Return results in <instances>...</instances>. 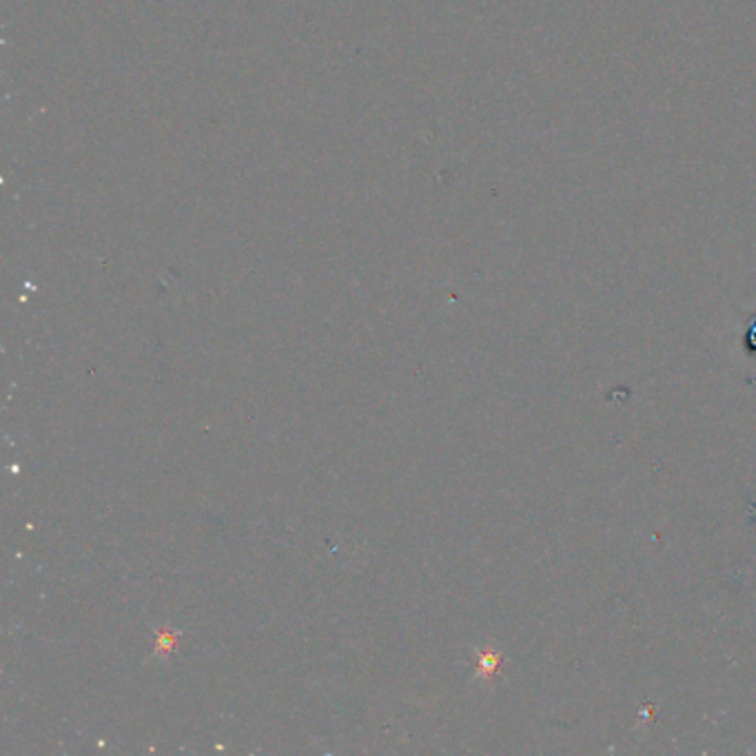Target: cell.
Listing matches in <instances>:
<instances>
[{
  "mask_svg": "<svg viewBox=\"0 0 756 756\" xmlns=\"http://www.w3.org/2000/svg\"><path fill=\"white\" fill-rule=\"evenodd\" d=\"M176 641H178V634L176 632H171V630H158V644H156V652L158 654H169L171 650H173V646H176Z\"/></svg>",
  "mask_w": 756,
  "mask_h": 756,
  "instance_id": "cell-2",
  "label": "cell"
},
{
  "mask_svg": "<svg viewBox=\"0 0 756 756\" xmlns=\"http://www.w3.org/2000/svg\"><path fill=\"white\" fill-rule=\"evenodd\" d=\"M499 666H501V656L493 650H486L479 654V661H477V676L481 678H493L497 672H499Z\"/></svg>",
  "mask_w": 756,
  "mask_h": 756,
  "instance_id": "cell-1",
  "label": "cell"
}]
</instances>
